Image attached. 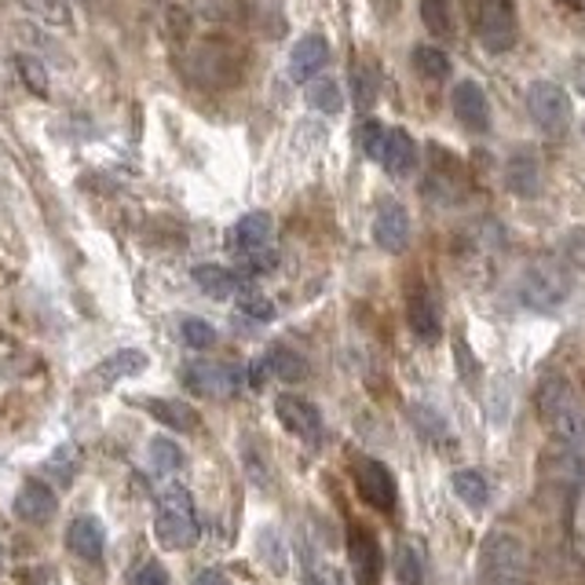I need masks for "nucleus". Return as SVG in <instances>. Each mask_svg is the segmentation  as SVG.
Returning <instances> with one entry per match:
<instances>
[{
  "label": "nucleus",
  "mask_w": 585,
  "mask_h": 585,
  "mask_svg": "<svg viewBox=\"0 0 585 585\" xmlns=\"http://www.w3.org/2000/svg\"><path fill=\"white\" fill-rule=\"evenodd\" d=\"M538 410L542 421L549 425L559 443L585 465V400L564 373H549L538 389Z\"/></svg>",
  "instance_id": "f257e3e1"
},
{
  "label": "nucleus",
  "mask_w": 585,
  "mask_h": 585,
  "mask_svg": "<svg viewBox=\"0 0 585 585\" xmlns=\"http://www.w3.org/2000/svg\"><path fill=\"white\" fill-rule=\"evenodd\" d=\"M154 538L165 545V549L180 553L191 549L198 542V513H194V497L180 483H169L165 491L158 494V516H154Z\"/></svg>",
  "instance_id": "f03ea898"
},
{
  "label": "nucleus",
  "mask_w": 585,
  "mask_h": 585,
  "mask_svg": "<svg viewBox=\"0 0 585 585\" xmlns=\"http://www.w3.org/2000/svg\"><path fill=\"white\" fill-rule=\"evenodd\" d=\"M531 564L513 531H494L480 553V585H527Z\"/></svg>",
  "instance_id": "7ed1b4c3"
},
{
  "label": "nucleus",
  "mask_w": 585,
  "mask_h": 585,
  "mask_svg": "<svg viewBox=\"0 0 585 585\" xmlns=\"http://www.w3.org/2000/svg\"><path fill=\"white\" fill-rule=\"evenodd\" d=\"M575 293V275L559 260H534L520 275V301L531 311H556Z\"/></svg>",
  "instance_id": "20e7f679"
},
{
  "label": "nucleus",
  "mask_w": 585,
  "mask_h": 585,
  "mask_svg": "<svg viewBox=\"0 0 585 585\" xmlns=\"http://www.w3.org/2000/svg\"><path fill=\"white\" fill-rule=\"evenodd\" d=\"M476 37L487 52H508L520 37V19L513 0H480L476 4Z\"/></svg>",
  "instance_id": "39448f33"
},
{
  "label": "nucleus",
  "mask_w": 585,
  "mask_h": 585,
  "mask_svg": "<svg viewBox=\"0 0 585 585\" xmlns=\"http://www.w3.org/2000/svg\"><path fill=\"white\" fill-rule=\"evenodd\" d=\"M527 110L545 135H564L571 129V99L556 81H531Z\"/></svg>",
  "instance_id": "423d86ee"
},
{
  "label": "nucleus",
  "mask_w": 585,
  "mask_h": 585,
  "mask_svg": "<svg viewBox=\"0 0 585 585\" xmlns=\"http://www.w3.org/2000/svg\"><path fill=\"white\" fill-rule=\"evenodd\" d=\"M183 384L205 400H228L242 389V370L231 363H191L183 366Z\"/></svg>",
  "instance_id": "0eeeda50"
},
{
  "label": "nucleus",
  "mask_w": 585,
  "mask_h": 585,
  "mask_svg": "<svg viewBox=\"0 0 585 585\" xmlns=\"http://www.w3.org/2000/svg\"><path fill=\"white\" fill-rule=\"evenodd\" d=\"M355 487L363 494V502L370 508H377V513H392L395 502H400L395 476L377 462V457H359L355 462Z\"/></svg>",
  "instance_id": "6e6552de"
},
{
  "label": "nucleus",
  "mask_w": 585,
  "mask_h": 585,
  "mask_svg": "<svg viewBox=\"0 0 585 585\" xmlns=\"http://www.w3.org/2000/svg\"><path fill=\"white\" fill-rule=\"evenodd\" d=\"M406 322H410V330H414L417 341H425V344L440 341V333H443L440 304H435V296H432V290L425 282L410 285V293H406Z\"/></svg>",
  "instance_id": "1a4fd4ad"
},
{
  "label": "nucleus",
  "mask_w": 585,
  "mask_h": 585,
  "mask_svg": "<svg viewBox=\"0 0 585 585\" xmlns=\"http://www.w3.org/2000/svg\"><path fill=\"white\" fill-rule=\"evenodd\" d=\"M373 242H377L384 253H403L410 245V213L395 202V198H384L377 205V216H373Z\"/></svg>",
  "instance_id": "9d476101"
},
{
  "label": "nucleus",
  "mask_w": 585,
  "mask_h": 585,
  "mask_svg": "<svg viewBox=\"0 0 585 585\" xmlns=\"http://www.w3.org/2000/svg\"><path fill=\"white\" fill-rule=\"evenodd\" d=\"M275 414H279L282 425L296 435V440H304V443L322 440V414L311 400H301V395H279Z\"/></svg>",
  "instance_id": "9b49d317"
},
{
  "label": "nucleus",
  "mask_w": 585,
  "mask_h": 585,
  "mask_svg": "<svg viewBox=\"0 0 585 585\" xmlns=\"http://www.w3.org/2000/svg\"><path fill=\"white\" fill-rule=\"evenodd\" d=\"M347 556H352V571H355L359 585L381 582V545L366 527H359V524L347 527Z\"/></svg>",
  "instance_id": "f8f14e48"
},
{
  "label": "nucleus",
  "mask_w": 585,
  "mask_h": 585,
  "mask_svg": "<svg viewBox=\"0 0 585 585\" xmlns=\"http://www.w3.org/2000/svg\"><path fill=\"white\" fill-rule=\"evenodd\" d=\"M326 62H330V44H326V37H322V33L301 37V41L293 44V52H290V81H296V84L315 81Z\"/></svg>",
  "instance_id": "ddd939ff"
},
{
  "label": "nucleus",
  "mask_w": 585,
  "mask_h": 585,
  "mask_svg": "<svg viewBox=\"0 0 585 585\" xmlns=\"http://www.w3.org/2000/svg\"><path fill=\"white\" fill-rule=\"evenodd\" d=\"M271 234H275V220L268 213H245L228 234V245L234 256H249L260 253V249H271Z\"/></svg>",
  "instance_id": "4468645a"
},
{
  "label": "nucleus",
  "mask_w": 585,
  "mask_h": 585,
  "mask_svg": "<svg viewBox=\"0 0 585 585\" xmlns=\"http://www.w3.org/2000/svg\"><path fill=\"white\" fill-rule=\"evenodd\" d=\"M454 114L457 121L472 132H487L491 129V107H487V92L480 89L476 81H462L454 89Z\"/></svg>",
  "instance_id": "2eb2a0df"
},
{
  "label": "nucleus",
  "mask_w": 585,
  "mask_h": 585,
  "mask_svg": "<svg viewBox=\"0 0 585 585\" xmlns=\"http://www.w3.org/2000/svg\"><path fill=\"white\" fill-rule=\"evenodd\" d=\"M505 183H508V191L520 198H534L542 191V165H538V154H534L531 147H520V151L508 158Z\"/></svg>",
  "instance_id": "dca6fc26"
},
{
  "label": "nucleus",
  "mask_w": 585,
  "mask_h": 585,
  "mask_svg": "<svg viewBox=\"0 0 585 585\" xmlns=\"http://www.w3.org/2000/svg\"><path fill=\"white\" fill-rule=\"evenodd\" d=\"M67 545L81 559H89V564H99V559L107 556V534L103 524H99L95 516H78L67 531Z\"/></svg>",
  "instance_id": "f3484780"
},
{
  "label": "nucleus",
  "mask_w": 585,
  "mask_h": 585,
  "mask_svg": "<svg viewBox=\"0 0 585 585\" xmlns=\"http://www.w3.org/2000/svg\"><path fill=\"white\" fill-rule=\"evenodd\" d=\"M143 410L154 421H161L165 428H172V432H198V428H202L198 410L191 403H183V400H158V395H147Z\"/></svg>",
  "instance_id": "a211bd4d"
},
{
  "label": "nucleus",
  "mask_w": 585,
  "mask_h": 585,
  "mask_svg": "<svg viewBox=\"0 0 585 585\" xmlns=\"http://www.w3.org/2000/svg\"><path fill=\"white\" fill-rule=\"evenodd\" d=\"M56 508H59V502H56L52 487H48V483H37V480H30L16 497V516L27 520V524H44V520L56 516Z\"/></svg>",
  "instance_id": "6ab92c4d"
},
{
  "label": "nucleus",
  "mask_w": 585,
  "mask_h": 585,
  "mask_svg": "<svg viewBox=\"0 0 585 585\" xmlns=\"http://www.w3.org/2000/svg\"><path fill=\"white\" fill-rule=\"evenodd\" d=\"M381 165L392 172V176H410L417 165V143L414 135L403 129H389L384 135V151H381Z\"/></svg>",
  "instance_id": "aec40b11"
},
{
  "label": "nucleus",
  "mask_w": 585,
  "mask_h": 585,
  "mask_svg": "<svg viewBox=\"0 0 585 585\" xmlns=\"http://www.w3.org/2000/svg\"><path fill=\"white\" fill-rule=\"evenodd\" d=\"M194 285L213 301H231L234 293L242 290V275L223 264H198L194 268Z\"/></svg>",
  "instance_id": "412c9836"
},
{
  "label": "nucleus",
  "mask_w": 585,
  "mask_h": 585,
  "mask_svg": "<svg viewBox=\"0 0 585 585\" xmlns=\"http://www.w3.org/2000/svg\"><path fill=\"white\" fill-rule=\"evenodd\" d=\"M451 487L457 494V502L472 508V513H483L491 505V483L480 468H457L451 476Z\"/></svg>",
  "instance_id": "4be33fe9"
},
{
  "label": "nucleus",
  "mask_w": 585,
  "mask_h": 585,
  "mask_svg": "<svg viewBox=\"0 0 585 585\" xmlns=\"http://www.w3.org/2000/svg\"><path fill=\"white\" fill-rule=\"evenodd\" d=\"M147 352H140V347H121V352L107 355L103 363L95 366V381L103 384H114V381H124V377H135V373L147 370Z\"/></svg>",
  "instance_id": "5701e85b"
},
{
  "label": "nucleus",
  "mask_w": 585,
  "mask_h": 585,
  "mask_svg": "<svg viewBox=\"0 0 585 585\" xmlns=\"http://www.w3.org/2000/svg\"><path fill=\"white\" fill-rule=\"evenodd\" d=\"M260 363H264V370L271 373V377H279L285 384H296V381L307 377V359L301 352H293L290 344H275L264 359H260Z\"/></svg>",
  "instance_id": "b1692460"
},
{
  "label": "nucleus",
  "mask_w": 585,
  "mask_h": 585,
  "mask_svg": "<svg viewBox=\"0 0 585 585\" xmlns=\"http://www.w3.org/2000/svg\"><path fill=\"white\" fill-rule=\"evenodd\" d=\"M395 578L403 585H425V556H421V545L417 542H400L395 545Z\"/></svg>",
  "instance_id": "393cba45"
},
{
  "label": "nucleus",
  "mask_w": 585,
  "mask_h": 585,
  "mask_svg": "<svg viewBox=\"0 0 585 585\" xmlns=\"http://www.w3.org/2000/svg\"><path fill=\"white\" fill-rule=\"evenodd\" d=\"M421 22H425L432 37L451 41V37H454V8H451V0H421Z\"/></svg>",
  "instance_id": "a878e982"
},
{
  "label": "nucleus",
  "mask_w": 585,
  "mask_h": 585,
  "mask_svg": "<svg viewBox=\"0 0 585 585\" xmlns=\"http://www.w3.org/2000/svg\"><path fill=\"white\" fill-rule=\"evenodd\" d=\"M414 67L421 78H428V81H446L451 78V56L443 52V48H435V44H417L414 48Z\"/></svg>",
  "instance_id": "bb28decb"
},
{
  "label": "nucleus",
  "mask_w": 585,
  "mask_h": 585,
  "mask_svg": "<svg viewBox=\"0 0 585 585\" xmlns=\"http://www.w3.org/2000/svg\"><path fill=\"white\" fill-rule=\"evenodd\" d=\"M307 107L311 110H322V114H341V107H344L341 84L333 81V78L307 81Z\"/></svg>",
  "instance_id": "cd10ccee"
},
{
  "label": "nucleus",
  "mask_w": 585,
  "mask_h": 585,
  "mask_svg": "<svg viewBox=\"0 0 585 585\" xmlns=\"http://www.w3.org/2000/svg\"><path fill=\"white\" fill-rule=\"evenodd\" d=\"M256 553H260V559L275 571V575H285V567H290V553H285V542H282V534L275 531V527H260V534H256Z\"/></svg>",
  "instance_id": "c85d7f7f"
},
{
  "label": "nucleus",
  "mask_w": 585,
  "mask_h": 585,
  "mask_svg": "<svg viewBox=\"0 0 585 585\" xmlns=\"http://www.w3.org/2000/svg\"><path fill=\"white\" fill-rule=\"evenodd\" d=\"M147 454H151V468L161 472V476H169V472L183 468V451H180V443H172L169 435H154V440L147 443Z\"/></svg>",
  "instance_id": "c756f323"
},
{
  "label": "nucleus",
  "mask_w": 585,
  "mask_h": 585,
  "mask_svg": "<svg viewBox=\"0 0 585 585\" xmlns=\"http://www.w3.org/2000/svg\"><path fill=\"white\" fill-rule=\"evenodd\" d=\"M180 337H183L186 347H198V352H202V347H213L216 344V330H213V322L186 315L180 322Z\"/></svg>",
  "instance_id": "7c9ffc66"
},
{
  "label": "nucleus",
  "mask_w": 585,
  "mask_h": 585,
  "mask_svg": "<svg viewBox=\"0 0 585 585\" xmlns=\"http://www.w3.org/2000/svg\"><path fill=\"white\" fill-rule=\"evenodd\" d=\"M410 417H414V425H417L421 435H425V440H432V443H443L446 440V421L435 414L432 406L414 403V406H410Z\"/></svg>",
  "instance_id": "2f4dec72"
},
{
  "label": "nucleus",
  "mask_w": 585,
  "mask_h": 585,
  "mask_svg": "<svg viewBox=\"0 0 585 585\" xmlns=\"http://www.w3.org/2000/svg\"><path fill=\"white\" fill-rule=\"evenodd\" d=\"M16 67H19V78L27 81V89H30L33 95L48 99V67H44V62L33 59V56H19Z\"/></svg>",
  "instance_id": "473e14b6"
},
{
  "label": "nucleus",
  "mask_w": 585,
  "mask_h": 585,
  "mask_svg": "<svg viewBox=\"0 0 585 585\" xmlns=\"http://www.w3.org/2000/svg\"><path fill=\"white\" fill-rule=\"evenodd\" d=\"M239 311L245 319H253V322H271V319H275V304H271L260 290H249V285H245V290H239Z\"/></svg>",
  "instance_id": "72a5a7b5"
},
{
  "label": "nucleus",
  "mask_w": 585,
  "mask_h": 585,
  "mask_svg": "<svg viewBox=\"0 0 585 585\" xmlns=\"http://www.w3.org/2000/svg\"><path fill=\"white\" fill-rule=\"evenodd\" d=\"M19 4L27 8V11H33L37 19L52 22V27H67V22L73 19L67 0H19Z\"/></svg>",
  "instance_id": "f704fd0d"
},
{
  "label": "nucleus",
  "mask_w": 585,
  "mask_h": 585,
  "mask_svg": "<svg viewBox=\"0 0 585 585\" xmlns=\"http://www.w3.org/2000/svg\"><path fill=\"white\" fill-rule=\"evenodd\" d=\"M352 95H355V103L359 107H370L373 99H377V73H373L370 67H355L352 73Z\"/></svg>",
  "instance_id": "c9c22d12"
},
{
  "label": "nucleus",
  "mask_w": 585,
  "mask_h": 585,
  "mask_svg": "<svg viewBox=\"0 0 585 585\" xmlns=\"http://www.w3.org/2000/svg\"><path fill=\"white\" fill-rule=\"evenodd\" d=\"M129 585H169V571L158 559H143L129 571Z\"/></svg>",
  "instance_id": "e433bc0d"
},
{
  "label": "nucleus",
  "mask_w": 585,
  "mask_h": 585,
  "mask_svg": "<svg viewBox=\"0 0 585 585\" xmlns=\"http://www.w3.org/2000/svg\"><path fill=\"white\" fill-rule=\"evenodd\" d=\"M384 135H389V129H384L381 121H366L363 124V154L373 158V161H381V151H384Z\"/></svg>",
  "instance_id": "4c0bfd02"
},
{
  "label": "nucleus",
  "mask_w": 585,
  "mask_h": 585,
  "mask_svg": "<svg viewBox=\"0 0 585 585\" xmlns=\"http://www.w3.org/2000/svg\"><path fill=\"white\" fill-rule=\"evenodd\" d=\"M191 585H231V578L223 575L220 567H205V571H198Z\"/></svg>",
  "instance_id": "58836bf2"
},
{
  "label": "nucleus",
  "mask_w": 585,
  "mask_h": 585,
  "mask_svg": "<svg viewBox=\"0 0 585 585\" xmlns=\"http://www.w3.org/2000/svg\"><path fill=\"white\" fill-rule=\"evenodd\" d=\"M30 585H59V578H56V571H33Z\"/></svg>",
  "instance_id": "ea45409f"
},
{
  "label": "nucleus",
  "mask_w": 585,
  "mask_h": 585,
  "mask_svg": "<svg viewBox=\"0 0 585 585\" xmlns=\"http://www.w3.org/2000/svg\"><path fill=\"white\" fill-rule=\"evenodd\" d=\"M575 89L585 95V59H582V62H575Z\"/></svg>",
  "instance_id": "a19ab883"
},
{
  "label": "nucleus",
  "mask_w": 585,
  "mask_h": 585,
  "mask_svg": "<svg viewBox=\"0 0 585 585\" xmlns=\"http://www.w3.org/2000/svg\"><path fill=\"white\" fill-rule=\"evenodd\" d=\"M319 585H344V582H341V571H326Z\"/></svg>",
  "instance_id": "79ce46f5"
}]
</instances>
